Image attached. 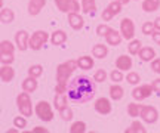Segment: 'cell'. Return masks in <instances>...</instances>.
Instances as JSON below:
<instances>
[{
	"label": "cell",
	"mask_w": 160,
	"mask_h": 133,
	"mask_svg": "<svg viewBox=\"0 0 160 133\" xmlns=\"http://www.w3.org/2000/svg\"><path fill=\"white\" fill-rule=\"evenodd\" d=\"M67 98L68 102L74 105L86 104L95 98L97 95V83L93 78L88 75H77L74 78L68 80L67 84Z\"/></svg>",
	"instance_id": "cell-1"
},
{
	"label": "cell",
	"mask_w": 160,
	"mask_h": 133,
	"mask_svg": "<svg viewBox=\"0 0 160 133\" xmlns=\"http://www.w3.org/2000/svg\"><path fill=\"white\" fill-rule=\"evenodd\" d=\"M77 69V62L74 59H68L57 67V86L55 93H65L67 92V84L71 74Z\"/></svg>",
	"instance_id": "cell-2"
},
{
	"label": "cell",
	"mask_w": 160,
	"mask_h": 133,
	"mask_svg": "<svg viewBox=\"0 0 160 133\" xmlns=\"http://www.w3.org/2000/svg\"><path fill=\"white\" fill-rule=\"evenodd\" d=\"M17 107H18L19 114H22V116H25V117L33 116V102H31V98H30V93L24 92V90L21 93H18Z\"/></svg>",
	"instance_id": "cell-3"
},
{
	"label": "cell",
	"mask_w": 160,
	"mask_h": 133,
	"mask_svg": "<svg viewBox=\"0 0 160 133\" xmlns=\"http://www.w3.org/2000/svg\"><path fill=\"white\" fill-rule=\"evenodd\" d=\"M34 114L37 116L39 120L45 123H49L53 120V110H52V105L48 101H39L34 107Z\"/></svg>",
	"instance_id": "cell-4"
},
{
	"label": "cell",
	"mask_w": 160,
	"mask_h": 133,
	"mask_svg": "<svg viewBox=\"0 0 160 133\" xmlns=\"http://www.w3.org/2000/svg\"><path fill=\"white\" fill-rule=\"evenodd\" d=\"M49 37H51L49 33H46L45 30H37V31H34L33 34L30 36L28 49H31V50H40V49L48 43Z\"/></svg>",
	"instance_id": "cell-5"
},
{
	"label": "cell",
	"mask_w": 160,
	"mask_h": 133,
	"mask_svg": "<svg viewBox=\"0 0 160 133\" xmlns=\"http://www.w3.org/2000/svg\"><path fill=\"white\" fill-rule=\"evenodd\" d=\"M139 117L144 123L147 124H154L159 120V111L153 105H142L141 111H139Z\"/></svg>",
	"instance_id": "cell-6"
},
{
	"label": "cell",
	"mask_w": 160,
	"mask_h": 133,
	"mask_svg": "<svg viewBox=\"0 0 160 133\" xmlns=\"http://www.w3.org/2000/svg\"><path fill=\"white\" fill-rule=\"evenodd\" d=\"M119 31L125 40H128V41L132 40L135 37V24H133V21H132L131 18H123L120 21Z\"/></svg>",
	"instance_id": "cell-7"
},
{
	"label": "cell",
	"mask_w": 160,
	"mask_h": 133,
	"mask_svg": "<svg viewBox=\"0 0 160 133\" xmlns=\"http://www.w3.org/2000/svg\"><path fill=\"white\" fill-rule=\"evenodd\" d=\"M151 93H153V87H151V83L150 84H137V86L133 87V90H132V98L135 99V101H144V99H147L151 96Z\"/></svg>",
	"instance_id": "cell-8"
},
{
	"label": "cell",
	"mask_w": 160,
	"mask_h": 133,
	"mask_svg": "<svg viewBox=\"0 0 160 133\" xmlns=\"http://www.w3.org/2000/svg\"><path fill=\"white\" fill-rule=\"evenodd\" d=\"M58 11L62 13H70V12H80L79 0H55Z\"/></svg>",
	"instance_id": "cell-9"
},
{
	"label": "cell",
	"mask_w": 160,
	"mask_h": 133,
	"mask_svg": "<svg viewBox=\"0 0 160 133\" xmlns=\"http://www.w3.org/2000/svg\"><path fill=\"white\" fill-rule=\"evenodd\" d=\"M93 108H95V111H97L98 114L108 116V114H111V111H113V105H111V101L108 98H98L95 101V104H93Z\"/></svg>",
	"instance_id": "cell-10"
},
{
	"label": "cell",
	"mask_w": 160,
	"mask_h": 133,
	"mask_svg": "<svg viewBox=\"0 0 160 133\" xmlns=\"http://www.w3.org/2000/svg\"><path fill=\"white\" fill-rule=\"evenodd\" d=\"M28 40H30L28 31H25V30H19V31L15 33V46H17L18 50L25 52V50L28 49Z\"/></svg>",
	"instance_id": "cell-11"
},
{
	"label": "cell",
	"mask_w": 160,
	"mask_h": 133,
	"mask_svg": "<svg viewBox=\"0 0 160 133\" xmlns=\"http://www.w3.org/2000/svg\"><path fill=\"white\" fill-rule=\"evenodd\" d=\"M67 17H68L70 27L74 31H80L85 27V19H83V17L80 15L79 12H70V13H67Z\"/></svg>",
	"instance_id": "cell-12"
},
{
	"label": "cell",
	"mask_w": 160,
	"mask_h": 133,
	"mask_svg": "<svg viewBox=\"0 0 160 133\" xmlns=\"http://www.w3.org/2000/svg\"><path fill=\"white\" fill-rule=\"evenodd\" d=\"M132 67H133V61H132V56H128V55H120L116 59V68L120 69V71H131Z\"/></svg>",
	"instance_id": "cell-13"
},
{
	"label": "cell",
	"mask_w": 160,
	"mask_h": 133,
	"mask_svg": "<svg viewBox=\"0 0 160 133\" xmlns=\"http://www.w3.org/2000/svg\"><path fill=\"white\" fill-rule=\"evenodd\" d=\"M122 40H123V37L120 34V31L114 28H110V31L105 34V41H107L108 46H119Z\"/></svg>",
	"instance_id": "cell-14"
},
{
	"label": "cell",
	"mask_w": 160,
	"mask_h": 133,
	"mask_svg": "<svg viewBox=\"0 0 160 133\" xmlns=\"http://www.w3.org/2000/svg\"><path fill=\"white\" fill-rule=\"evenodd\" d=\"M67 39H68V36H67V33H65L64 30L53 31L51 34V37H49V40H51V43L53 46H62L64 43L67 41Z\"/></svg>",
	"instance_id": "cell-15"
},
{
	"label": "cell",
	"mask_w": 160,
	"mask_h": 133,
	"mask_svg": "<svg viewBox=\"0 0 160 133\" xmlns=\"http://www.w3.org/2000/svg\"><path fill=\"white\" fill-rule=\"evenodd\" d=\"M15 78V69L12 68V65H2L0 67V80L5 83H11Z\"/></svg>",
	"instance_id": "cell-16"
},
{
	"label": "cell",
	"mask_w": 160,
	"mask_h": 133,
	"mask_svg": "<svg viewBox=\"0 0 160 133\" xmlns=\"http://www.w3.org/2000/svg\"><path fill=\"white\" fill-rule=\"evenodd\" d=\"M138 55H139V59L142 62H151L156 58V50L151 46H142L141 50L138 52Z\"/></svg>",
	"instance_id": "cell-17"
},
{
	"label": "cell",
	"mask_w": 160,
	"mask_h": 133,
	"mask_svg": "<svg viewBox=\"0 0 160 133\" xmlns=\"http://www.w3.org/2000/svg\"><path fill=\"white\" fill-rule=\"evenodd\" d=\"M46 5V0H30L28 2V13L31 17H36V15H39L42 9L45 7Z\"/></svg>",
	"instance_id": "cell-18"
},
{
	"label": "cell",
	"mask_w": 160,
	"mask_h": 133,
	"mask_svg": "<svg viewBox=\"0 0 160 133\" xmlns=\"http://www.w3.org/2000/svg\"><path fill=\"white\" fill-rule=\"evenodd\" d=\"M76 62H77V68H82L88 71V69H92L93 68V65H95V61L92 56L89 55H83V56H79V58L76 59Z\"/></svg>",
	"instance_id": "cell-19"
},
{
	"label": "cell",
	"mask_w": 160,
	"mask_h": 133,
	"mask_svg": "<svg viewBox=\"0 0 160 133\" xmlns=\"http://www.w3.org/2000/svg\"><path fill=\"white\" fill-rule=\"evenodd\" d=\"M108 55V46L104 43H98L92 47V56L97 59H105Z\"/></svg>",
	"instance_id": "cell-20"
},
{
	"label": "cell",
	"mask_w": 160,
	"mask_h": 133,
	"mask_svg": "<svg viewBox=\"0 0 160 133\" xmlns=\"http://www.w3.org/2000/svg\"><path fill=\"white\" fill-rule=\"evenodd\" d=\"M65 107H68V98L65 93H55L53 98V108L59 112L61 110H64Z\"/></svg>",
	"instance_id": "cell-21"
},
{
	"label": "cell",
	"mask_w": 160,
	"mask_h": 133,
	"mask_svg": "<svg viewBox=\"0 0 160 133\" xmlns=\"http://www.w3.org/2000/svg\"><path fill=\"white\" fill-rule=\"evenodd\" d=\"M37 87H39V83H37V78L34 77H27V78H24L22 80V90L27 93H34L37 90Z\"/></svg>",
	"instance_id": "cell-22"
},
{
	"label": "cell",
	"mask_w": 160,
	"mask_h": 133,
	"mask_svg": "<svg viewBox=\"0 0 160 133\" xmlns=\"http://www.w3.org/2000/svg\"><path fill=\"white\" fill-rule=\"evenodd\" d=\"M110 92V98L113 99V101H120V99L125 96V89L120 86L119 83H113L108 89Z\"/></svg>",
	"instance_id": "cell-23"
},
{
	"label": "cell",
	"mask_w": 160,
	"mask_h": 133,
	"mask_svg": "<svg viewBox=\"0 0 160 133\" xmlns=\"http://www.w3.org/2000/svg\"><path fill=\"white\" fill-rule=\"evenodd\" d=\"M15 21V12L9 7H2L0 11V22L2 24H12Z\"/></svg>",
	"instance_id": "cell-24"
},
{
	"label": "cell",
	"mask_w": 160,
	"mask_h": 133,
	"mask_svg": "<svg viewBox=\"0 0 160 133\" xmlns=\"http://www.w3.org/2000/svg\"><path fill=\"white\" fill-rule=\"evenodd\" d=\"M160 9V0H142V11L147 13L156 12Z\"/></svg>",
	"instance_id": "cell-25"
},
{
	"label": "cell",
	"mask_w": 160,
	"mask_h": 133,
	"mask_svg": "<svg viewBox=\"0 0 160 133\" xmlns=\"http://www.w3.org/2000/svg\"><path fill=\"white\" fill-rule=\"evenodd\" d=\"M80 7L83 13H95L97 11V2L95 0H82L80 2Z\"/></svg>",
	"instance_id": "cell-26"
},
{
	"label": "cell",
	"mask_w": 160,
	"mask_h": 133,
	"mask_svg": "<svg viewBox=\"0 0 160 133\" xmlns=\"http://www.w3.org/2000/svg\"><path fill=\"white\" fill-rule=\"evenodd\" d=\"M125 133H147V129L144 127V124L141 121H132L131 126L126 129Z\"/></svg>",
	"instance_id": "cell-27"
},
{
	"label": "cell",
	"mask_w": 160,
	"mask_h": 133,
	"mask_svg": "<svg viewBox=\"0 0 160 133\" xmlns=\"http://www.w3.org/2000/svg\"><path fill=\"white\" fill-rule=\"evenodd\" d=\"M141 47H142L141 40L132 39V40H129V45H128V52H129V55H138V52L141 50Z\"/></svg>",
	"instance_id": "cell-28"
},
{
	"label": "cell",
	"mask_w": 160,
	"mask_h": 133,
	"mask_svg": "<svg viewBox=\"0 0 160 133\" xmlns=\"http://www.w3.org/2000/svg\"><path fill=\"white\" fill-rule=\"evenodd\" d=\"M141 104H137V102H131V104H128V116L132 117V118H135V117H139V111H141Z\"/></svg>",
	"instance_id": "cell-29"
},
{
	"label": "cell",
	"mask_w": 160,
	"mask_h": 133,
	"mask_svg": "<svg viewBox=\"0 0 160 133\" xmlns=\"http://www.w3.org/2000/svg\"><path fill=\"white\" fill-rule=\"evenodd\" d=\"M15 49H17V46H15L11 40H2L0 41V52L15 53Z\"/></svg>",
	"instance_id": "cell-30"
},
{
	"label": "cell",
	"mask_w": 160,
	"mask_h": 133,
	"mask_svg": "<svg viewBox=\"0 0 160 133\" xmlns=\"http://www.w3.org/2000/svg\"><path fill=\"white\" fill-rule=\"evenodd\" d=\"M125 80L129 84H132V86H137V84H139V81H141V75L138 74V73H135V71H128V75L125 77Z\"/></svg>",
	"instance_id": "cell-31"
},
{
	"label": "cell",
	"mask_w": 160,
	"mask_h": 133,
	"mask_svg": "<svg viewBox=\"0 0 160 133\" xmlns=\"http://www.w3.org/2000/svg\"><path fill=\"white\" fill-rule=\"evenodd\" d=\"M28 75L30 77H34V78H39V77H42V74H43V67L40 64H33L31 67L28 68Z\"/></svg>",
	"instance_id": "cell-32"
},
{
	"label": "cell",
	"mask_w": 160,
	"mask_h": 133,
	"mask_svg": "<svg viewBox=\"0 0 160 133\" xmlns=\"http://www.w3.org/2000/svg\"><path fill=\"white\" fill-rule=\"evenodd\" d=\"M27 117L25 116H17L15 118H13V127H17V129H19V130H24V129L27 127Z\"/></svg>",
	"instance_id": "cell-33"
},
{
	"label": "cell",
	"mask_w": 160,
	"mask_h": 133,
	"mask_svg": "<svg viewBox=\"0 0 160 133\" xmlns=\"http://www.w3.org/2000/svg\"><path fill=\"white\" fill-rule=\"evenodd\" d=\"M13 61H15V53L0 52V62H2V65H12Z\"/></svg>",
	"instance_id": "cell-34"
},
{
	"label": "cell",
	"mask_w": 160,
	"mask_h": 133,
	"mask_svg": "<svg viewBox=\"0 0 160 133\" xmlns=\"http://www.w3.org/2000/svg\"><path fill=\"white\" fill-rule=\"evenodd\" d=\"M110 77V80L113 81V83H120V81H123L125 80V75H123V71H120V69L114 68L111 73L108 74Z\"/></svg>",
	"instance_id": "cell-35"
},
{
	"label": "cell",
	"mask_w": 160,
	"mask_h": 133,
	"mask_svg": "<svg viewBox=\"0 0 160 133\" xmlns=\"http://www.w3.org/2000/svg\"><path fill=\"white\" fill-rule=\"evenodd\" d=\"M108 78V74H107V71L104 68H99L95 71V74H93V80L95 83H104V81Z\"/></svg>",
	"instance_id": "cell-36"
},
{
	"label": "cell",
	"mask_w": 160,
	"mask_h": 133,
	"mask_svg": "<svg viewBox=\"0 0 160 133\" xmlns=\"http://www.w3.org/2000/svg\"><path fill=\"white\" fill-rule=\"evenodd\" d=\"M86 123L85 121H74L70 127V133H85Z\"/></svg>",
	"instance_id": "cell-37"
},
{
	"label": "cell",
	"mask_w": 160,
	"mask_h": 133,
	"mask_svg": "<svg viewBox=\"0 0 160 133\" xmlns=\"http://www.w3.org/2000/svg\"><path fill=\"white\" fill-rule=\"evenodd\" d=\"M59 116H61V118H62L64 121H71L73 117H74V112H73V110L70 107H65L64 110L59 111Z\"/></svg>",
	"instance_id": "cell-38"
},
{
	"label": "cell",
	"mask_w": 160,
	"mask_h": 133,
	"mask_svg": "<svg viewBox=\"0 0 160 133\" xmlns=\"http://www.w3.org/2000/svg\"><path fill=\"white\" fill-rule=\"evenodd\" d=\"M142 34L144 36H151L153 34V31H154V22H151V21H147V22L142 24Z\"/></svg>",
	"instance_id": "cell-39"
},
{
	"label": "cell",
	"mask_w": 160,
	"mask_h": 133,
	"mask_svg": "<svg viewBox=\"0 0 160 133\" xmlns=\"http://www.w3.org/2000/svg\"><path fill=\"white\" fill-rule=\"evenodd\" d=\"M107 7H108V9L113 12V13H114V17H116V15H119L120 12H122V3H119L117 0H113V2H110V5L107 6Z\"/></svg>",
	"instance_id": "cell-40"
},
{
	"label": "cell",
	"mask_w": 160,
	"mask_h": 133,
	"mask_svg": "<svg viewBox=\"0 0 160 133\" xmlns=\"http://www.w3.org/2000/svg\"><path fill=\"white\" fill-rule=\"evenodd\" d=\"M110 28H111V27H110V25H107L105 22L99 24V25L97 27V34L99 36V37H105V34L110 31Z\"/></svg>",
	"instance_id": "cell-41"
},
{
	"label": "cell",
	"mask_w": 160,
	"mask_h": 133,
	"mask_svg": "<svg viewBox=\"0 0 160 133\" xmlns=\"http://www.w3.org/2000/svg\"><path fill=\"white\" fill-rule=\"evenodd\" d=\"M101 18H102L104 22H108V21H111V19L114 18V13L110 11L108 7H105V9L102 11V13H101Z\"/></svg>",
	"instance_id": "cell-42"
},
{
	"label": "cell",
	"mask_w": 160,
	"mask_h": 133,
	"mask_svg": "<svg viewBox=\"0 0 160 133\" xmlns=\"http://www.w3.org/2000/svg\"><path fill=\"white\" fill-rule=\"evenodd\" d=\"M151 69L156 74H160V58H154L151 61Z\"/></svg>",
	"instance_id": "cell-43"
},
{
	"label": "cell",
	"mask_w": 160,
	"mask_h": 133,
	"mask_svg": "<svg viewBox=\"0 0 160 133\" xmlns=\"http://www.w3.org/2000/svg\"><path fill=\"white\" fill-rule=\"evenodd\" d=\"M151 87H153V92L160 93V78H156L151 81Z\"/></svg>",
	"instance_id": "cell-44"
},
{
	"label": "cell",
	"mask_w": 160,
	"mask_h": 133,
	"mask_svg": "<svg viewBox=\"0 0 160 133\" xmlns=\"http://www.w3.org/2000/svg\"><path fill=\"white\" fill-rule=\"evenodd\" d=\"M151 37H153V40H154L156 45H159L160 46V31L159 30H154V31H153V34H151Z\"/></svg>",
	"instance_id": "cell-45"
},
{
	"label": "cell",
	"mask_w": 160,
	"mask_h": 133,
	"mask_svg": "<svg viewBox=\"0 0 160 133\" xmlns=\"http://www.w3.org/2000/svg\"><path fill=\"white\" fill-rule=\"evenodd\" d=\"M33 132H34V133H48V132H49V130H48V129H46V127H42V126H37V127H34V129H33Z\"/></svg>",
	"instance_id": "cell-46"
},
{
	"label": "cell",
	"mask_w": 160,
	"mask_h": 133,
	"mask_svg": "<svg viewBox=\"0 0 160 133\" xmlns=\"http://www.w3.org/2000/svg\"><path fill=\"white\" fill-rule=\"evenodd\" d=\"M153 22H154V28H156V30H159V31H160V17L156 18Z\"/></svg>",
	"instance_id": "cell-47"
},
{
	"label": "cell",
	"mask_w": 160,
	"mask_h": 133,
	"mask_svg": "<svg viewBox=\"0 0 160 133\" xmlns=\"http://www.w3.org/2000/svg\"><path fill=\"white\" fill-rule=\"evenodd\" d=\"M17 132H21V130H19V129H17V127H15V129H9V130H8V132H6V133H17Z\"/></svg>",
	"instance_id": "cell-48"
},
{
	"label": "cell",
	"mask_w": 160,
	"mask_h": 133,
	"mask_svg": "<svg viewBox=\"0 0 160 133\" xmlns=\"http://www.w3.org/2000/svg\"><path fill=\"white\" fill-rule=\"evenodd\" d=\"M117 2H119V3H122V6H125V5H128L131 0H117Z\"/></svg>",
	"instance_id": "cell-49"
},
{
	"label": "cell",
	"mask_w": 160,
	"mask_h": 133,
	"mask_svg": "<svg viewBox=\"0 0 160 133\" xmlns=\"http://www.w3.org/2000/svg\"><path fill=\"white\" fill-rule=\"evenodd\" d=\"M2 7H3V0H0V11H2Z\"/></svg>",
	"instance_id": "cell-50"
},
{
	"label": "cell",
	"mask_w": 160,
	"mask_h": 133,
	"mask_svg": "<svg viewBox=\"0 0 160 133\" xmlns=\"http://www.w3.org/2000/svg\"><path fill=\"white\" fill-rule=\"evenodd\" d=\"M0 112H2V108H0Z\"/></svg>",
	"instance_id": "cell-51"
}]
</instances>
